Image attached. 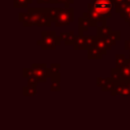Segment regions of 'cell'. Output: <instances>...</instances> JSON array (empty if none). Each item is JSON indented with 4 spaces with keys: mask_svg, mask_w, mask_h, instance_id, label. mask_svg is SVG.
Segmentation results:
<instances>
[{
    "mask_svg": "<svg viewBox=\"0 0 130 130\" xmlns=\"http://www.w3.org/2000/svg\"><path fill=\"white\" fill-rule=\"evenodd\" d=\"M93 6L100 13H107L112 8V3L109 0H95Z\"/></svg>",
    "mask_w": 130,
    "mask_h": 130,
    "instance_id": "obj_1",
    "label": "cell"
}]
</instances>
